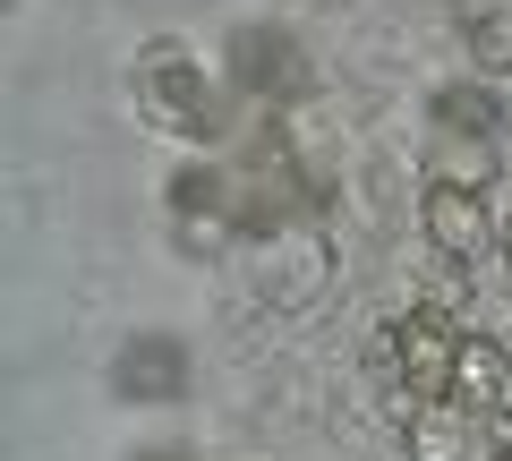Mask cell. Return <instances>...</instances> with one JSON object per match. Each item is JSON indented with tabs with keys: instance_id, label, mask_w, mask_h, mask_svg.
<instances>
[{
	"instance_id": "2",
	"label": "cell",
	"mask_w": 512,
	"mask_h": 461,
	"mask_svg": "<svg viewBox=\"0 0 512 461\" xmlns=\"http://www.w3.org/2000/svg\"><path fill=\"white\" fill-rule=\"evenodd\" d=\"M393 342H402V393H393V402H402V419H410L419 402H453L461 333L444 325L436 308H419V316H402V325H393Z\"/></svg>"
},
{
	"instance_id": "5",
	"label": "cell",
	"mask_w": 512,
	"mask_h": 461,
	"mask_svg": "<svg viewBox=\"0 0 512 461\" xmlns=\"http://www.w3.org/2000/svg\"><path fill=\"white\" fill-rule=\"evenodd\" d=\"M231 60H239V77H248L256 94H308V60L282 35H265V26H248V35L231 43Z\"/></svg>"
},
{
	"instance_id": "8",
	"label": "cell",
	"mask_w": 512,
	"mask_h": 461,
	"mask_svg": "<svg viewBox=\"0 0 512 461\" xmlns=\"http://www.w3.org/2000/svg\"><path fill=\"white\" fill-rule=\"evenodd\" d=\"M461 453H470L461 410H444V402H419V410H410V461H461Z\"/></svg>"
},
{
	"instance_id": "3",
	"label": "cell",
	"mask_w": 512,
	"mask_h": 461,
	"mask_svg": "<svg viewBox=\"0 0 512 461\" xmlns=\"http://www.w3.org/2000/svg\"><path fill=\"white\" fill-rule=\"evenodd\" d=\"M419 222H427V240H436L444 257H478L487 240H504V222L487 214V188H461V180H436V188H427Z\"/></svg>"
},
{
	"instance_id": "6",
	"label": "cell",
	"mask_w": 512,
	"mask_h": 461,
	"mask_svg": "<svg viewBox=\"0 0 512 461\" xmlns=\"http://www.w3.org/2000/svg\"><path fill=\"white\" fill-rule=\"evenodd\" d=\"M504 376H512L504 342L470 333V342H461V368H453V402H504Z\"/></svg>"
},
{
	"instance_id": "4",
	"label": "cell",
	"mask_w": 512,
	"mask_h": 461,
	"mask_svg": "<svg viewBox=\"0 0 512 461\" xmlns=\"http://www.w3.org/2000/svg\"><path fill=\"white\" fill-rule=\"evenodd\" d=\"M111 385H120L128 402H180L188 393V351L171 333H137V342H120V376H111Z\"/></svg>"
},
{
	"instance_id": "1",
	"label": "cell",
	"mask_w": 512,
	"mask_h": 461,
	"mask_svg": "<svg viewBox=\"0 0 512 461\" xmlns=\"http://www.w3.org/2000/svg\"><path fill=\"white\" fill-rule=\"evenodd\" d=\"M137 111H146L154 129H171V137H205L214 129V86H205V69L188 52L154 43V52L137 60Z\"/></svg>"
},
{
	"instance_id": "12",
	"label": "cell",
	"mask_w": 512,
	"mask_h": 461,
	"mask_svg": "<svg viewBox=\"0 0 512 461\" xmlns=\"http://www.w3.org/2000/svg\"><path fill=\"white\" fill-rule=\"evenodd\" d=\"M495 248H504V257H512V222H504V240H495Z\"/></svg>"
},
{
	"instance_id": "7",
	"label": "cell",
	"mask_w": 512,
	"mask_h": 461,
	"mask_svg": "<svg viewBox=\"0 0 512 461\" xmlns=\"http://www.w3.org/2000/svg\"><path fill=\"white\" fill-rule=\"evenodd\" d=\"M171 214H180L188 222V248H197V240H214V231H222V180H214V171H205V163H188L180 171V180H171Z\"/></svg>"
},
{
	"instance_id": "13",
	"label": "cell",
	"mask_w": 512,
	"mask_h": 461,
	"mask_svg": "<svg viewBox=\"0 0 512 461\" xmlns=\"http://www.w3.org/2000/svg\"><path fill=\"white\" fill-rule=\"evenodd\" d=\"M146 461H180V453H146Z\"/></svg>"
},
{
	"instance_id": "9",
	"label": "cell",
	"mask_w": 512,
	"mask_h": 461,
	"mask_svg": "<svg viewBox=\"0 0 512 461\" xmlns=\"http://www.w3.org/2000/svg\"><path fill=\"white\" fill-rule=\"evenodd\" d=\"M436 129L444 137H478V146H487L495 137V94H478V86H436Z\"/></svg>"
},
{
	"instance_id": "11",
	"label": "cell",
	"mask_w": 512,
	"mask_h": 461,
	"mask_svg": "<svg viewBox=\"0 0 512 461\" xmlns=\"http://www.w3.org/2000/svg\"><path fill=\"white\" fill-rule=\"evenodd\" d=\"M495 453H512V402L495 410Z\"/></svg>"
},
{
	"instance_id": "14",
	"label": "cell",
	"mask_w": 512,
	"mask_h": 461,
	"mask_svg": "<svg viewBox=\"0 0 512 461\" xmlns=\"http://www.w3.org/2000/svg\"><path fill=\"white\" fill-rule=\"evenodd\" d=\"M487 461H512V453H487Z\"/></svg>"
},
{
	"instance_id": "10",
	"label": "cell",
	"mask_w": 512,
	"mask_h": 461,
	"mask_svg": "<svg viewBox=\"0 0 512 461\" xmlns=\"http://www.w3.org/2000/svg\"><path fill=\"white\" fill-rule=\"evenodd\" d=\"M461 43H470L478 69L512 77V9H470V18H461Z\"/></svg>"
}]
</instances>
